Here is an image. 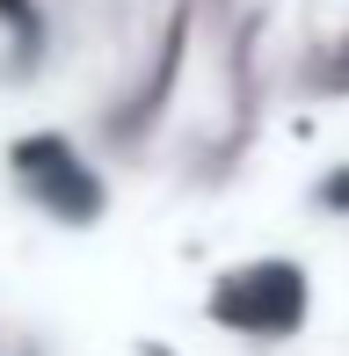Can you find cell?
<instances>
[{"label": "cell", "instance_id": "cell-1", "mask_svg": "<svg viewBox=\"0 0 349 356\" xmlns=\"http://www.w3.org/2000/svg\"><path fill=\"white\" fill-rule=\"evenodd\" d=\"M218 320L262 327V334L298 327V320H306V269H291V262H247V269H233L226 291H218Z\"/></svg>", "mask_w": 349, "mask_h": 356}, {"label": "cell", "instance_id": "cell-2", "mask_svg": "<svg viewBox=\"0 0 349 356\" xmlns=\"http://www.w3.org/2000/svg\"><path fill=\"white\" fill-rule=\"evenodd\" d=\"M15 182H22L37 204H51L58 218H73L66 189H81V197L102 204V182H95V175H88V160L73 153V138H58V131H29L22 145H15Z\"/></svg>", "mask_w": 349, "mask_h": 356}]
</instances>
